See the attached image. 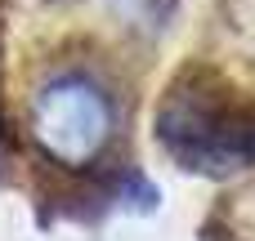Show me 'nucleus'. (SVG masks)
<instances>
[{"label": "nucleus", "mask_w": 255, "mask_h": 241, "mask_svg": "<svg viewBox=\"0 0 255 241\" xmlns=\"http://www.w3.org/2000/svg\"><path fill=\"white\" fill-rule=\"evenodd\" d=\"M157 139L184 170L229 179L255 165V98L238 94L215 67L188 63L157 103Z\"/></svg>", "instance_id": "1"}, {"label": "nucleus", "mask_w": 255, "mask_h": 241, "mask_svg": "<svg viewBox=\"0 0 255 241\" xmlns=\"http://www.w3.org/2000/svg\"><path fill=\"white\" fill-rule=\"evenodd\" d=\"M27 130L49 165L90 170V165L108 161V152L117 143V107L94 80L58 76L36 94Z\"/></svg>", "instance_id": "2"}, {"label": "nucleus", "mask_w": 255, "mask_h": 241, "mask_svg": "<svg viewBox=\"0 0 255 241\" xmlns=\"http://www.w3.org/2000/svg\"><path fill=\"white\" fill-rule=\"evenodd\" d=\"M9 152H13V134H9V116H4V98H0V179H4V165H9Z\"/></svg>", "instance_id": "3"}]
</instances>
